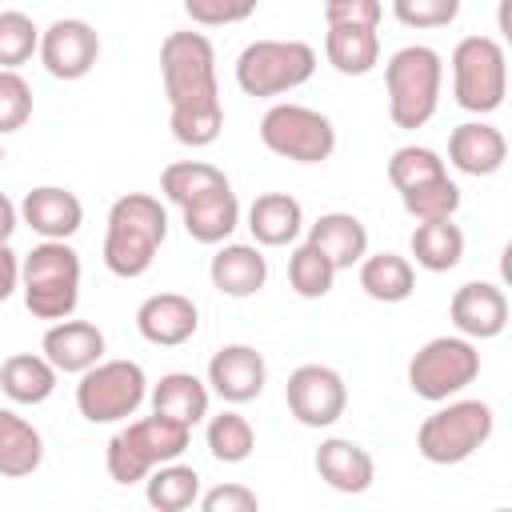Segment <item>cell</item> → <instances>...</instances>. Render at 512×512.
<instances>
[{"instance_id": "cell-1", "label": "cell", "mask_w": 512, "mask_h": 512, "mask_svg": "<svg viewBox=\"0 0 512 512\" xmlns=\"http://www.w3.org/2000/svg\"><path fill=\"white\" fill-rule=\"evenodd\" d=\"M160 80L168 96V128L184 148L216 144L224 104L216 84V48L204 32H168L160 44Z\"/></svg>"}, {"instance_id": "cell-2", "label": "cell", "mask_w": 512, "mask_h": 512, "mask_svg": "<svg viewBox=\"0 0 512 512\" xmlns=\"http://www.w3.org/2000/svg\"><path fill=\"white\" fill-rule=\"evenodd\" d=\"M168 240V212L152 192H124L108 208L104 268L120 280H136L152 268L160 244Z\"/></svg>"}, {"instance_id": "cell-3", "label": "cell", "mask_w": 512, "mask_h": 512, "mask_svg": "<svg viewBox=\"0 0 512 512\" xmlns=\"http://www.w3.org/2000/svg\"><path fill=\"white\" fill-rule=\"evenodd\" d=\"M440 84H444V60L428 44H404L384 64V92H388V116L396 128L416 132L424 128L440 108Z\"/></svg>"}, {"instance_id": "cell-4", "label": "cell", "mask_w": 512, "mask_h": 512, "mask_svg": "<svg viewBox=\"0 0 512 512\" xmlns=\"http://www.w3.org/2000/svg\"><path fill=\"white\" fill-rule=\"evenodd\" d=\"M24 308L36 320H64L80 304V252L68 240H40L20 256Z\"/></svg>"}, {"instance_id": "cell-5", "label": "cell", "mask_w": 512, "mask_h": 512, "mask_svg": "<svg viewBox=\"0 0 512 512\" xmlns=\"http://www.w3.org/2000/svg\"><path fill=\"white\" fill-rule=\"evenodd\" d=\"M188 440H192L188 424L152 412V416L128 420L124 428L112 432V440L104 448V468L116 484H140L156 464L180 460Z\"/></svg>"}, {"instance_id": "cell-6", "label": "cell", "mask_w": 512, "mask_h": 512, "mask_svg": "<svg viewBox=\"0 0 512 512\" xmlns=\"http://www.w3.org/2000/svg\"><path fill=\"white\" fill-rule=\"evenodd\" d=\"M496 428V412L488 400H440V408L432 416L420 420L416 428V452L428 464H464L468 456H476Z\"/></svg>"}, {"instance_id": "cell-7", "label": "cell", "mask_w": 512, "mask_h": 512, "mask_svg": "<svg viewBox=\"0 0 512 512\" xmlns=\"http://www.w3.org/2000/svg\"><path fill=\"white\" fill-rule=\"evenodd\" d=\"M316 72V48L304 40H252L236 56V84L244 96H284L308 84Z\"/></svg>"}, {"instance_id": "cell-8", "label": "cell", "mask_w": 512, "mask_h": 512, "mask_svg": "<svg viewBox=\"0 0 512 512\" xmlns=\"http://www.w3.org/2000/svg\"><path fill=\"white\" fill-rule=\"evenodd\" d=\"M148 400V376L136 360H96L80 372L76 412L88 424H120Z\"/></svg>"}, {"instance_id": "cell-9", "label": "cell", "mask_w": 512, "mask_h": 512, "mask_svg": "<svg viewBox=\"0 0 512 512\" xmlns=\"http://www.w3.org/2000/svg\"><path fill=\"white\" fill-rule=\"evenodd\" d=\"M452 96L464 112L488 116L508 96V56L492 36H464L452 48Z\"/></svg>"}, {"instance_id": "cell-10", "label": "cell", "mask_w": 512, "mask_h": 512, "mask_svg": "<svg viewBox=\"0 0 512 512\" xmlns=\"http://www.w3.org/2000/svg\"><path fill=\"white\" fill-rule=\"evenodd\" d=\"M476 376H480V348H476V340H468L460 332L432 336L408 360V388L428 404H440V400L464 392Z\"/></svg>"}, {"instance_id": "cell-11", "label": "cell", "mask_w": 512, "mask_h": 512, "mask_svg": "<svg viewBox=\"0 0 512 512\" xmlns=\"http://www.w3.org/2000/svg\"><path fill=\"white\" fill-rule=\"evenodd\" d=\"M260 144L296 164H324L336 152V128L308 104H272L260 116Z\"/></svg>"}, {"instance_id": "cell-12", "label": "cell", "mask_w": 512, "mask_h": 512, "mask_svg": "<svg viewBox=\"0 0 512 512\" xmlns=\"http://www.w3.org/2000/svg\"><path fill=\"white\" fill-rule=\"evenodd\" d=\"M284 400L304 428H332L348 408V384L328 364H300L284 384Z\"/></svg>"}, {"instance_id": "cell-13", "label": "cell", "mask_w": 512, "mask_h": 512, "mask_svg": "<svg viewBox=\"0 0 512 512\" xmlns=\"http://www.w3.org/2000/svg\"><path fill=\"white\" fill-rule=\"evenodd\" d=\"M36 56H40L44 72L56 76V80H84L100 60V36L88 20L64 16V20H52L40 32Z\"/></svg>"}, {"instance_id": "cell-14", "label": "cell", "mask_w": 512, "mask_h": 512, "mask_svg": "<svg viewBox=\"0 0 512 512\" xmlns=\"http://www.w3.org/2000/svg\"><path fill=\"white\" fill-rule=\"evenodd\" d=\"M208 392H216L224 404H248L268 384V364L252 344H224L208 360Z\"/></svg>"}, {"instance_id": "cell-15", "label": "cell", "mask_w": 512, "mask_h": 512, "mask_svg": "<svg viewBox=\"0 0 512 512\" xmlns=\"http://www.w3.org/2000/svg\"><path fill=\"white\" fill-rule=\"evenodd\" d=\"M448 316H452L460 336H468V340H496L508 328V296H504V288H496L488 280H468V284H460L452 292Z\"/></svg>"}, {"instance_id": "cell-16", "label": "cell", "mask_w": 512, "mask_h": 512, "mask_svg": "<svg viewBox=\"0 0 512 512\" xmlns=\"http://www.w3.org/2000/svg\"><path fill=\"white\" fill-rule=\"evenodd\" d=\"M200 308L184 292H156L136 308V332L156 348H180L196 336Z\"/></svg>"}, {"instance_id": "cell-17", "label": "cell", "mask_w": 512, "mask_h": 512, "mask_svg": "<svg viewBox=\"0 0 512 512\" xmlns=\"http://www.w3.org/2000/svg\"><path fill=\"white\" fill-rule=\"evenodd\" d=\"M20 220L40 236V240H68L80 232L84 224V204L76 192L56 188V184H40L32 192H24L20 200Z\"/></svg>"}, {"instance_id": "cell-18", "label": "cell", "mask_w": 512, "mask_h": 512, "mask_svg": "<svg viewBox=\"0 0 512 512\" xmlns=\"http://www.w3.org/2000/svg\"><path fill=\"white\" fill-rule=\"evenodd\" d=\"M40 352L48 356V364L64 376H80L84 368H92L96 360H104V332L92 320H52V328L40 340Z\"/></svg>"}, {"instance_id": "cell-19", "label": "cell", "mask_w": 512, "mask_h": 512, "mask_svg": "<svg viewBox=\"0 0 512 512\" xmlns=\"http://www.w3.org/2000/svg\"><path fill=\"white\" fill-rule=\"evenodd\" d=\"M508 160V140L500 128L484 124V120H468L456 124L448 136V164L464 176H496Z\"/></svg>"}, {"instance_id": "cell-20", "label": "cell", "mask_w": 512, "mask_h": 512, "mask_svg": "<svg viewBox=\"0 0 512 512\" xmlns=\"http://www.w3.org/2000/svg\"><path fill=\"white\" fill-rule=\"evenodd\" d=\"M316 472L328 488L344 492V496H360L372 488L376 480V464H372V452L348 436H328L320 440L316 448Z\"/></svg>"}, {"instance_id": "cell-21", "label": "cell", "mask_w": 512, "mask_h": 512, "mask_svg": "<svg viewBox=\"0 0 512 512\" xmlns=\"http://www.w3.org/2000/svg\"><path fill=\"white\" fill-rule=\"evenodd\" d=\"M212 288L232 296V300H248L264 288L268 280V260L256 244H220L212 264H208Z\"/></svg>"}, {"instance_id": "cell-22", "label": "cell", "mask_w": 512, "mask_h": 512, "mask_svg": "<svg viewBox=\"0 0 512 512\" xmlns=\"http://www.w3.org/2000/svg\"><path fill=\"white\" fill-rule=\"evenodd\" d=\"M308 244L320 248L336 272H344L368 256V228L352 212H324L316 224H308Z\"/></svg>"}, {"instance_id": "cell-23", "label": "cell", "mask_w": 512, "mask_h": 512, "mask_svg": "<svg viewBox=\"0 0 512 512\" xmlns=\"http://www.w3.org/2000/svg\"><path fill=\"white\" fill-rule=\"evenodd\" d=\"M180 216H184V232L196 244H224L240 224V200H236L232 184H224V188L204 192L200 200L184 204Z\"/></svg>"}, {"instance_id": "cell-24", "label": "cell", "mask_w": 512, "mask_h": 512, "mask_svg": "<svg viewBox=\"0 0 512 512\" xmlns=\"http://www.w3.org/2000/svg\"><path fill=\"white\" fill-rule=\"evenodd\" d=\"M300 228H304V208H300V200L288 196V192H264V196H256L252 208H248V232H252V240L264 244V248H284V244H292V240L300 236Z\"/></svg>"}, {"instance_id": "cell-25", "label": "cell", "mask_w": 512, "mask_h": 512, "mask_svg": "<svg viewBox=\"0 0 512 512\" xmlns=\"http://www.w3.org/2000/svg\"><path fill=\"white\" fill-rule=\"evenodd\" d=\"M148 400H152V412L168 416V420H180V424H200L208 416V384L192 372H164L152 388H148Z\"/></svg>"}, {"instance_id": "cell-26", "label": "cell", "mask_w": 512, "mask_h": 512, "mask_svg": "<svg viewBox=\"0 0 512 512\" xmlns=\"http://www.w3.org/2000/svg\"><path fill=\"white\" fill-rule=\"evenodd\" d=\"M324 56L340 76H368L380 64V36L364 24H328Z\"/></svg>"}, {"instance_id": "cell-27", "label": "cell", "mask_w": 512, "mask_h": 512, "mask_svg": "<svg viewBox=\"0 0 512 512\" xmlns=\"http://www.w3.org/2000/svg\"><path fill=\"white\" fill-rule=\"evenodd\" d=\"M60 372L48 364L44 352H16L0 364V392L12 404H44L56 392Z\"/></svg>"}, {"instance_id": "cell-28", "label": "cell", "mask_w": 512, "mask_h": 512, "mask_svg": "<svg viewBox=\"0 0 512 512\" xmlns=\"http://www.w3.org/2000/svg\"><path fill=\"white\" fill-rule=\"evenodd\" d=\"M44 460V436L32 420L16 416L12 408H0V476L24 480Z\"/></svg>"}, {"instance_id": "cell-29", "label": "cell", "mask_w": 512, "mask_h": 512, "mask_svg": "<svg viewBox=\"0 0 512 512\" xmlns=\"http://www.w3.org/2000/svg\"><path fill=\"white\" fill-rule=\"evenodd\" d=\"M360 288L380 304H400L416 292V268L396 252H368L360 260Z\"/></svg>"}, {"instance_id": "cell-30", "label": "cell", "mask_w": 512, "mask_h": 512, "mask_svg": "<svg viewBox=\"0 0 512 512\" xmlns=\"http://www.w3.org/2000/svg\"><path fill=\"white\" fill-rule=\"evenodd\" d=\"M408 248L424 272H452L464 260V232L452 220H420Z\"/></svg>"}, {"instance_id": "cell-31", "label": "cell", "mask_w": 512, "mask_h": 512, "mask_svg": "<svg viewBox=\"0 0 512 512\" xmlns=\"http://www.w3.org/2000/svg\"><path fill=\"white\" fill-rule=\"evenodd\" d=\"M144 496L156 512H184L200 500V472L192 464H180V460L156 464L144 476Z\"/></svg>"}, {"instance_id": "cell-32", "label": "cell", "mask_w": 512, "mask_h": 512, "mask_svg": "<svg viewBox=\"0 0 512 512\" xmlns=\"http://www.w3.org/2000/svg\"><path fill=\"white\" fill-rule=\"evenodd\" d=\"M224 184H228V176L216 164H208V160H176V164H168L160 172V192L176 208H184V204H192L204 192H216Z\"/></svg>"}, {"instance_id": "cell-33", "label": "cell", "mask_w": 512, "mask_h": 512, "mask_svg": "<svg viewBox=\"0 0 512 512\" xmlns=\"http://www.w3.org/2000/svg\"><path fill=\"white\" fill-rule=\"evenodd\" d=\"M204 440H208V452L220 460V464H244L256 448V432L248 424V416L224 408L216 416H208V428H204Z\"/></svg>"}, {"instance_id": "cell-34", "label": "cell", "mask_w": 512, "mask_h": 512, "mask_svg": "<svg viewBox=\"0 0 512 512\" xmlns=\"http://www.w3.org/2000/svg\"><path fill=\"white\" fill-rule=\"evenodd\" d=\"M400 204L416 224L420 220H452L460 212V184L444 172V176H432V180L400 192Z\"/></svg>"}, {"instance_id": "cell-35", "label": "cell", "mask_w": 512, "mask_h": 512, "mask_svg": "<svg viewBox=\"0 0 512 512\" xmlns=\"http://www.w3.org/2000/svg\"><path fill=\"white\" fill-rule=\"evenodd\" d=\"M288 284H292L296 296H304V300H320V296L332 292V284H336V268H332V260H328L320 248H312V244L304 240V244H296L292 256H288Z\"/></svg>"}, {"instance_id": "cell-36", "label": "cell", "mask_w": 512, "mask_h": 512, "mask_svg": "<svg viewBox=\"0 0 512 512\" xmlns=\"http://www.w3.org/2000/svg\"><path fill=\"white\" fill-rule=\"evenodd\" d=\"M444 172L448 168H444L440 152L424 148V144H404V148H396L388 156V184L396 192H408V188H416V184H424L432 176H444Z\"/></svg>"}, {"instance_id": "cell-37", "label": "cell", "mask_w": 512, "mask_h": 512, "mask_svg": "<svg viewBox=\"0 0 512 512\" xmlns=\"http://www.w3.org/2000/svg\"><path fill=\"white\" fill-rule=\"evenodd\" d=\"M40 48V28L32 24L28 12L4 8L0 12V68H20L36 56Z\"/></svg>"}, {"instance_id": "cell-38", "label": "cell", "mask_w": 512, "mask_h": 512, "mask_svg": "<svg viewBox=\"0 0 512 512\" xmlns=\"http://www.w3.org/2000/svg\"><path fill=\"white\" fill-rule=\"evenodd\" d=\"M32 116V88L20 68H0V136L24 128Z\"/></svg>"}, {"instance_id": "cell-39", "label": "cell", "mask_w": 512, "mask_h": 512, "mask_svg": "<svg viewBox=\"0 0 512 512\" xmlns=\"http://www.w3.org/2000/svg\"><path fill=\"white\" fill-rule=\"evenodd\" d=\"M392 16L404 28H448L460 16V0H392Z\"/></svg>"}, {"instance_id": "cell-40", "label": "cell", "mask_w": 512, "mask_h": 512, "mask_svg": "<svg viewBox=\"0 0 512 512\" xmlns=\"http://www.w3.org/2000/svg\"><path fill=\"white\" fill-rule=\"evenodd\" d=\"M256 8H260V0H184L188 20H192V24H200V28H228V24H244Z\"/></svg>"}, {"instance_id": "cell-41", "label": "cell", "mask_w": 512, "mask_h": 512, "mask_svg": "<svg viewBox=\"0 0 512 512\" xmlns=\"http://www.w3.org/2000/svg\"><path fill=\"white\" fill-rule=\"evenodd\" d=\"M204 512H256L260 508V496L244 484H216L208 492H200L196 500Z\"/></svg>"}, {"instance_id": "cell-42", "label": "cell", "mask_w": 512, "mask_h": 512, "mask_svg": "<svg viewBox=\"0 0 512 512\" xmlns=\"http://www.w3.org/2000/svg\"><path fill=\"white\" fill-rule=\"evenodd\" d=\"M384 4L380 0H340V4H324V20L328 24H364V28H380Z\"/></svg>"}, {"instance_id": "cell-43", "label": "cell", "mask_w": 512, "mask_h": 512, "mask_svg": "<svg viewBox=\"0 0 512 512\" xmlns=\"http://www.w3.org/2000/svg\"><path fill=\"white\" fill-rule=\"evenodd\" d=\"M20 288V256L12 252L8 240H0V304Z\"/></svg>"}, {"instance_id": "cell-44", "label": "cell", "mask_w": 512, "mask_h": 512, "mask_svg": "<svg viewBox=\"0 0 512 512\" xmlns=\"http://www.w3.org/2000/svg\"><path fill=\"white\" fill-rule=\"evenodd\" d=\"M16 224H20V208L0 192V240H12Z\"/></svg>"}, {"instance_id": "cell-45", "label": "cell", "mask_w": 512, "mask_h": 512, "mask_svg": "<svg viewBox=\"0 0 512 512\" xmlns=\"http://www.w3.org/2000/svg\"><path fill=\"white\" fill-rule=\"evenodd\" d=\"M324 4H340V0H324Z\"/></svg>"}, {"instance_id": "cell-46", "label": "cell", "mask_w": 512, "mask_h": 512, "mask_svg": "<svg viewBox=\"0 0 512 512\" xmlns=\"http://www.w3.org/2000/svg\"><path fill=\"white\" fill-rule=\"evenodd\" d=\"M0 164H4V148H0Z\"/></svg>"}]
</instances>
